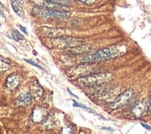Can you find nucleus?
Returning a JSON list of instances; mask_svg holds the SVG:
<instances>
[{
  "mask_svg": "<svg viewBox=\"0 0 151 134\" xmlns=\"http://www.w3.org/2000/svg\"><path fill=\"white\" fill-rule=\"evenodd\" d=\"M123 51H122L117 47H110V48H104L99 50H97L94 53H88L84 55L81 59V63H95L99 62H107L109 60H112L114 58L120 57L123 54Z\"/></svg>",
  "mask_w": 151,
  "mask_h": 134,
  "instance_id": "nucleus-1",
  "label": "nucleus"
},
{
  "mask_svg": "<svg viewBox=\"0 0 151 134\" xmlns=\"http://www.w3.org/2000/svg\"><path fill=\"white\" fill-rule=\"evenodd\" d=\"M93 63H83L78 66L73 67L66 72V76L69 79H78L80 77L88 76L90 74H93L95 68L92 65Z\"/></svg>",
  "mask_w": 151,
  "mask_h": 134,
  "instance_id": "nucleus-5",
  "label": "nucleus"
},
{
  "mask_svg": "<svg viewBox=\"0 0 151 134\" xmlns=\"http://www.w3.org/2000/svg\"><path fill=\"white\" fill-rule=\"evenodd\" d=\"M40 35L45 37L55 38L60 37L66 35V30L62 28H49V27H42L39 29Z\"/></svg>",
  "mask_w": 151,
  "mask_h": 134,
  "instance_id": "nucleus-10",
  "label": "nucleus"
},
{
  "mask_svg": "<svg viewBox=\"0 0 151 134\" xmlns=\"http://www.w3.org/2000/svg\"><path fill=\"white\" fill-rule=\"evenodd\" d=\"M67 54L70 55H79V54H88L95 50V48L91 45H85V44H81L79 46L73 47V48H69L65 49Z\"/></svg>",
  "mask_w": 151,
  "mask_h": 134,
  "instance_id": "nucleus-9",
  "label": "nucleus"
},
{
  "mask_svg": "<svg viewBox=\"0 0 151 134\" xmlns=\"http://www.w3.org/2000/svg\"><path fill=\"white\" fill-rule=\"evenodd\" d=\"M141 125L144 127L145 129H147V130H151V127L150 126H148V125H147V124H145V123H141Z\"/></svg>",
  "mask_w": 151,
  "mask_h": 134,
  "instance_id": "nucleus-23",
  "label": "nucleus"
},
{
  "mask_svg": "<svg viewBox=\"0 0 151 134\" xmlns=\"http://www.w3.org/2000/svg\"><path fill=\"white\" fill-rule=\"evenodd\" d=\"M54 125H55V122H54V118L52 116H47V117H45V119L44 120L45 129L51 130V129L54 128Z\"/></svg>",
  "mask_w": 151,
  "mask_h": 134,
  "instance_id": "nucleus-17",
  "label": "nucleus"
},
{
  "mask_svg": "<svg viewBox=\"0 0 151 134\" xmlns=\"http://www.w3.org/2000/svg\"><path fill=\"white\" fill-rule=\"evenodd\" d=\"M10 68V62L9 59H6L2 56H0V71L5 72L8 71Z\"/></svg>",
  "mask_w": 151,
  "mask_h": 134,
  "instance_id": "nucleus-16",
  "label": "nucleus"
},
{
  "mask_svg": "<svg viewBox=\"0 0 151 134\" xmlns=\"http://www.w3.org/2000/svg\"><path fill=\"white\" fill-rule=\"evenodd\" d=\"M32 100H34V97H32V94L28 92H22V94H19L17 100H16V103L19 106H29L32 103Z\"/></svg>",
  "mask_w": 151,
  "mask_h": 134,
  "instance_id": "nucleus-13",
  "label": "nucleus"
},
{
  "mask_svg": "<svg viewBox=\"0 0 151 134\" xmlns=\"http://www.w3.org/2000/svg\"><path fill=\"white\" fill-rule=\"evenodd\" d=\"M12 37L14 38L15 40H17V41H19V40H23L24 37L22 35H21L17 30H13L12 31Z\"/></svg>",
  "mask_w": 151,
  "mask_h": 134,
  "instance_id": "nucleus-18",
  "label": "nucleus"
},
{
  "mask_svg": "<svg viewBox=\"0 0 151 134\" xmlns=\"http://www.w3.org/2000/svg\"><path fill=\"white\" fill-rule=\"evenodd\" d=\"M148 111H149L148 110V100L147 99H142L132 107L131 113H132L133 116H134L135 117L139 118V117L146 116Z\"/></svg>",
  "mask_w": 151,
  "mask_h": 134,
  "instance_id": "nucleus-7",
  "label": "nucleus"
},
{
  "mask_svg": "<svg viewBox=\"0 0 151 134\" xmlns=\"http://www.w3.org/2000/svg\"><path fill=\"white\" fill-rule=\"evenodd\" d=\"M31 92L34 97H42L43 95V88L38 83L37 80H34L31 83Z\"/></svg>",
  "mask_w": 151,
  "mask_h": 134,
  "instance_id": "nucleus-14",
  "label": "nucleus"
},
{
  "mask_svg": "<svg viewBox=\"0 0 151 134\" xmlns=\"http://www.w3.org/2000/svg\"><path fill=\"white\" fill-rule=\"evenodd\" d=\"M52 1H54L56 3H58L60 5H69L70 4V0H52Z\"/></svg>",
  "mask_w": 151,
  "mask_h": 134,
  "instance_id": "nucleus-19",
  "label": "nucleus"
},
{
  "mask_svg": "<svg viewBox=\"0 0 151 134\" xmlns=\"http://www.w3.org/2000/svg\"><path fill=\"white\" fill-rule=\"evenodd\" d=\"M48 116L47 109L42 106H36L35 108L32 110V120L35 123H42Z\"/></svg>",
  "mask_w": 151,
  "mask_h": 134,
  "instance_id": "nucleus-11",
  "label": "nucleus"
},
{
  "mask_svg": "<svg viewBox=\"0 0 151 134\" xmlns=\"http://www.w3.org/2000/svg\"><path fill=\"white\" fill-rule=\"evenodd\" d=\"M32 5L36 7H40L43 9H54V10H66L64 9L63 5L56 3L52 0H30Z\"/></svg>",
  "mask_w": 151,
  "mask_h": 134,
  "instance_id": "nucleus-8",
  "label": "nucleus"
},
{
  "mask_svg": "<svg viewBox=\"0 0 151 134\" xmlns=\"http://www.w3.org/2000/svg\"><path fill=\"white\" fill-rule=\"evenodd\" d=\"M19 28H21V29H22V31H23V32H24L25 34H26V33H27V31H26V29H25L24 27H22V25H19Z\"/></svg>",
  "mask_w": 151,
  "mask_h": 134,
  "instance_id": "nucleus-25",
  "label": "nucleus"
},
{
  "mask_svg": "<svg viewBox=\"0 0 151 134\" xmlns=\"http://www.w3.org/2000/svg\"><path fill=\"white\" fill-rule=\"evenodd\" d=\"M0 16L5 18V13H4V6L0 3Z\"/></svg>",
  "mask_w": 151,
  "mask_h": 134,
  "instance_id": "nucleus-22",
  "label": "nucleus"
},
{
  "mask_svg": "<svg viewBox=\"0 0 151 134\" xmlns=\"http://www.w3.org/2000/svg\"><path fill=\"white\" fill-rule=\"evenodd\" d=\"M25 61H26V62H27V63H31V64H32V65H34V66L37 67V68H40V69L44 70V68H43V67H41L40 65H38L37 63H34V62H32V61H31V60H25Z\"/></svg>",
  "mask_w": 151,
  "mask_h": 134,
  "instance_id": "nucleus-21",
  "label": "nucleus"
},
{
  "mask_svg": "<svg viewBox=\"0 0 151 134\" xmlns=\"http://www.w3.org/2000/svg\"><path fill=\"white\" fill-rule=\"evenodd\" d=\"M22 77L18 74H12L9 76H8L6 80V89L9 90H16L18 87L21 84Z\"/></svg>",
  "mask_w": 151,
  "mask_h": 134,
  "instance_id": "nucleus-12",
  "label": "nucleus"
},
{
  "mask_svg": "<svg viewBox=\"0 0 151 134\" xmlns=\"http://www.w3.org/2000/svg\"><path fill=\"white\" fill-rule=\"evenodd\" d=\"M134 94V91L133 89H129V90H126L125 91H123L122 93L118 95L117 98L110 103L109 105L110 109L116 110V109L122 108L124 105H126L131 100V99L133 98Z\"/></svg>",
  "mask_w": 151,
  "mask_h": 134,
  "instance_id": "nucleus-6",
  "label": "nucleus"
},
{
  "mask_svg": "<svg viewBox=\"0 0 151 134\" xmlns=\"http://www.w3.org/2000/svg\"><path fill=\"white\" fill-rule=\"evenodd\" d=\"M32 14L34 16L41 17L44 19H65L70 15V12L67 10H54V9H43L40 7L35 6V8L32 10Z\"/></svg>",
  "mask_w": 151,
  "mask_h": 134,
  "instance_id": "nucleus-4",
  "label": "nucleus"
},
{
  "mask_svg": "<svg viewBox=\"0 0 151 134\" xmlns=\"http://www.w3.org/2000/svg\"><path fill=\"white\" fill-rule=\"evenodd\" d=\"M10 4H11V7L13 10L16 12V14L19 17H23L24 15V11H23V9L18 0H11L10 1Z\"/></svg>",
  "mask_w": 151,
  "mask_h": 134,
  "instance_id": "nucleus-15",
  "label": "nucleus"
},
{
  "mask_svg": "<svg viewBox=\"0 0 151 134\" xmlns=\"http://www.w3.org/2000/svg\"><path fill=\"white\" fill-rule=\"evenodd\" d=\"M148 110L151 112V92H150V98H149V102H148Z\"/></svg>",
  "mask_w": 151,
  "mask_h": 134,
  "instance_id": "nucleus-24",
  "label": "nucleus"
},
{
  "mask_svg": "<svg viewBox=\"0 0 151 134\" xmlns=\"http://www.w3.org/2000/svg\"><path fill=\"white\" fill-rule=\"evenodd\" d=\"M50 47L51 48L58 49H69L73 47L84 44V39L79 37H71V36H60L55 38H50Z\"/></svg>",
  "mask_w": 151,
  "mask_h": 134,
  "instance_id": "nucleus-3",
  "label": "nucleus"
},
{
  "mask_svg": "<svg viewBox=\"0 0 151 134\" xmlns=\"http://www.w3.org/2000/svg\"><path fill=\"white\" fill-rule=\"evenodd\" d=\"M113 79V75L111 73H100V74H90L77 79V81L87 87H98L110 82Z\"/></svg>",
  "mask_w": 151,
  "mask_h": 134,
  "instance_id": "nucleus-2",
  "label": "nucleus"
},
{
  "mask_svg": "<svg viewBox=\"0 0 151 134\" xmlns=\"http://www.w3.org/2000/svg\"><path fill=\"white\" fill-rule=\"evenodd\" d=\"M73 103H74V104H73L74 106H77V107H82V108L86 109V110L90 111L91 113H93V110L90 109V108H88V107H86V106H83V105H82V104H80V103H75V102H73Z\"/></svg>",
  "mask_w": 151,
  "mask_h": 134,
  "instance_id": "nucleus-20",
  "label": "nucleus"
}]
</instances>
